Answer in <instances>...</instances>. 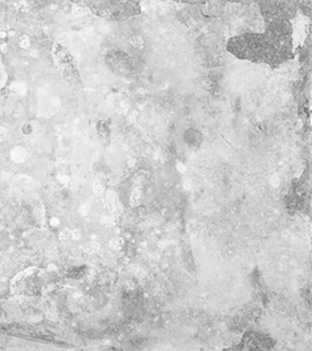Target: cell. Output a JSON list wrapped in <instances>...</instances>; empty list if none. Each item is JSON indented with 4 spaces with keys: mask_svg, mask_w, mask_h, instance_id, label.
<instances>
[{
    "mask_svg": "<svg viewBox=\"0 0 312 351\" xmlns=\"http://www.w3.org/2000/svg\"><path fill=\"white\" fill-rule=\"evenodd\" d=\"M141 203V190L140 189H135L131 194V199H130V205L131 206H137Z\"/></svg>",
    "mask_w": 312,
    "mask_h": 351,
    "instance_id": "cell-1",
    "label": "cell"
},
{
    "mask_svg": "<svg viewBox=\"0 0 312 351\" xmlns=\"http://www.w3.org/2000/svg\"><path fill=\"white\" fill-rule=\"evenodd\" d=\"M6 79H8L6 70H5V66H4L3 61H2V58H0V88H3V85L6 81Z\"/></svg>",
    "mask_w": 312,
    "mask_h": 351,
    "instance_id": "cell-2",
    "label": "cell"
},
{
    "mask_svg": "<svg viewBox=\"0 0 312 351\" xmlns=\"http://www.w3.org/2000/svg\"><path fill=\"white\" fill-rule=\"evenodd\" d=\"M109 245H110V247H111V249L120 250V249L122 247V245H124V240H122L121 238H114L112 240H110Z\"/></svg>",
    "mask_w": 312,
    "mask_h": 351,
    "instance_id": "cell-3",
    "label": "cell"
},
{
    "mask_svg": "<svg viewBox=\"0 0 312 351\" xmlns=\"http://www.w3.org/2000/svg\"><path fill=\"white\" fill-rule=\"evenodd\" d=\"M116 216H114V215H105V216H103V219H101V221L104 222V224H106V225H114L115 224V221H116V219H115Z\"/></svg>",
    "mask_w": 312,
    "mask_h": 351,
    "instance_id": "cell-4",
    "label": "cell"
},
{
    "mask_svg": "<svg viewBox=\"0 0 312 351\" xmlns=\"http://www.w3.org/2000/svg\"><path fill=\"white\" fill-rule=\"evenodd\" d=\"M92 189H94V193H95L96 195H103V194H104V190H105L104 186H103V184L99 182V181H96L95 184H94Z\"/></svg>",
    "mask_w": 312,
    "mask_h": 351,
    "instance_id": "cell-5",
    "label": "cell"
},
{
    "mask_svg": "<svg viewBox=\"0 0 312 351\" xmlns=\"http://www.w3.org/2000/svg\"><path fill=\"white\" fill-rule=\"evenodd\" d=\"M106 200L108 203H112V201H117V194L112 190H108L106 193Z\"/></svg>",
    "mask_w": 312,
    "mask_h": 351,
    "instance_id": "cell-6",
    "label": "cell"
},
{
    "mask_svg": "<svg viewBox=\"0 0 312 351\" xmlns=\"http://www.w3.org/2000/svg\"><path fill=\"white\" fill-rule=\"evenodd\" d=\"M270 182H271V185H272L273 187H276V186L280 185V178H278L277 175H272L271 179H270Z\"/></svg>",
    "mask_w": 312,
    "mask_h": 351,
    "instance_id": "cell-7",
    "label": "cell"
},
{
    "mask_svg": "<svg viewBox=\"0 0 312 351\" xmlns=\"http://www.w3.org/2000/svg\"><path fill=\"white\" fill-rule=\"evenodd\" d=\"M177 170H179L180 173H185V171H186V168H185V165H183L182 163H177Z\"/></svg>",
    "mask_w": 312,
    "mask_h": 351,
    "instance_id": "cell-8",
    "label": "cell"
},
{
    "mask_svg": "<svg viewBox=\"0 0 312 351\" xmlns=\"http://www.w3.org/2000/svg\"><path fill=\"white\" fill-rule=\"evenodd\" d=\"M89 210H90V208H89V205H82V208L80 209V211H81V214H84V215H86V214L89 212Z\"/></svg>",
    "mask_w": 312,
    "mask_h": 351,
    "instance_id": "cell-9",
    "label": "cell"
}]
</instances>
